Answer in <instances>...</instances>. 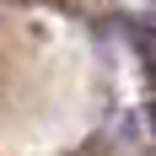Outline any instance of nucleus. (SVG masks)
<instances>
[{
    "label": "nucleus",
    "mask_w": 156,
    "mask_h": 156,
    "mask_svg": "<svg viewBox=\"0 0 156 156\" xmlns=\"http://www.w3.org/2000/svg\"><path fill=\"white\" fill-rule=\"evenodd\" d=\"M151 129H156V102H151Z\"/></svg>",
    "instance_id": "nucleus-1"
}]
</instances>
